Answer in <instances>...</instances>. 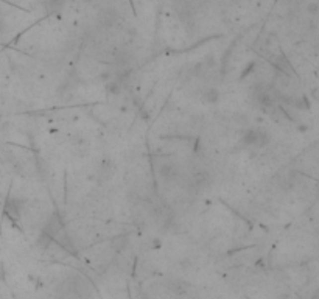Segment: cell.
Masks as SVG:
<instances>
[{
	"mask_svg": "<svg viewBox=\"0 0 319 299\" xmlns=\"http://www.w3.org/2000/svg\"><path fill=\"white\" fill-rule=\"evenodd\" d=\"M243 142L246 145H254V147H263L265 144L269 142V136L265 130L262 128H252V130H247L244 137H243Z\"/></svg>",
	"mask_w": 319,
	"mask_h": 299,
	"instance_id": "6da1fadb",
	"label": "cell"
},
{
	"mask_svg": "<svg viewBox=\"0 0 319 299\" xmlns=\"http://www.w3.org/2000/svg\"><path fill=\"white\" fill-rule=\"evenodd\" d=\"M206 98H207V101H210V103H215V101L218 100V92H217V90H210V92H207Z\"/></svg>",
	"mask_w": 319,
	"mask_h": 299,
	"instance_id": "7a4b0ae2",
	"label": "cell"
}]
</instances>
